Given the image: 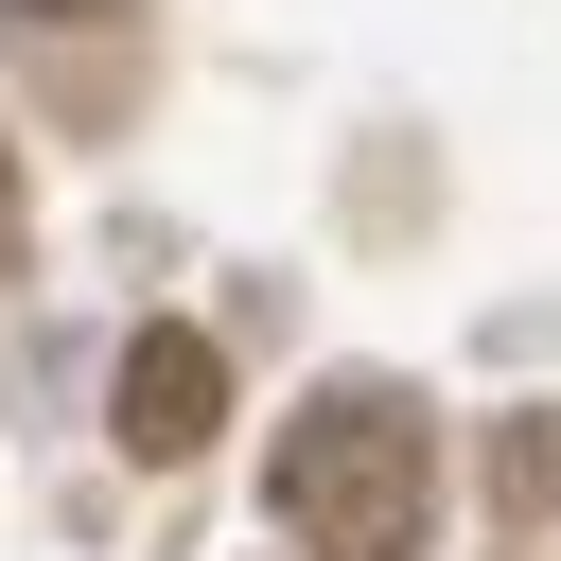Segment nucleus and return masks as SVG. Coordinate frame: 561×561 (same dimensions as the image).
<instances>
[{"instance_id":"nucleus-1","label":"nucleus","mask_w":561,"mask_h":561,"mask_svg":"<svg viewBox=\"0 0 561 561\" xmlns=\"http://www.w3.org/2000/svg\"><path fill=\"white\" fill-rule=\"evenodd\" d=\"M421 508H438V438H421L403 386L351 368V386H316L280 421V526L316 561H421Z\"/></svg>"},{"instance_id":"nucleus-2","label":"nucleus","mask_w":561,"mask_h":561,"mask_svg":"<svg viewBox=\"0 0 561 561\" xmlns=\"http://www.w3.org/2000/svg\"><path fill=\"white\" fill-rule=\"evenodd\" d=\"M210 421H228V351H210V333H175V316H158V333H123V368H105V438H123L140 473H175Z\"/></svg>"},{"instance_id":"nucleus-3","label":"nucleus","mask_w":561,"mask_h":561,"mask_svg":"<svg viewBox=\"0 0 561 561\" xmlns=\"http://www.w3.org/2000/svg\"><path fill=\"white\" fill-rule=\"evenodd\" d=\"M491 508H508V526H543V508H561V421H543V403H526V421H491Z\"/></svg>"},{"instance_id":"nucleus-4","label":"nucleus","mask_w":561,"mask_h":561,"mask_svg":"<svg viewBox=\"0 0 561 561\" xmlns=\"http://www.w3.org/2000/svg\"><path fill=\"white\" fill-rule=\"evenodd\" d=\"M0 228H18V158H0Z\"/></svg>"}]
</instances>
